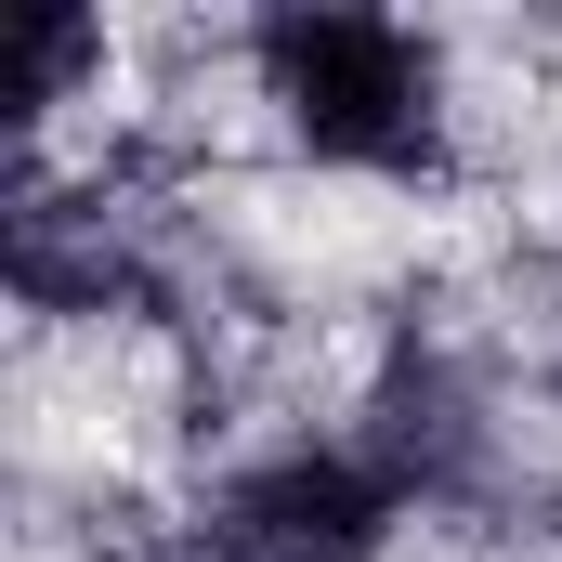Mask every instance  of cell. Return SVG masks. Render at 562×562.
I'll return each mask as SVG.
<instances>
[{"instance_id": "6da1fadb", "label": "cell", "mask_w": 562, "mask_h": 562, "mask_svg": "<svg viewBox=\"0 0 562 562\" xmlns=\"http://www.w3.org/2000/svg\"><path fill=\"white\" fill-rule=\"evenodd\" d=\"M262 92L288 132L340 170H406L431 157V53L393 13H276L262 26Z\"/></svg>"}, {"instance_id": "3957f363", "label": "cell", "mask_w": 562, "mask_h": 562, "mask_svg": "<svg viewBox=\"0 0 562 562\" xmlns=\"http://www.w3.org/2000/svg\"><path fill=\"white\" fill-rule=\"evenodd\" d=\"M92 53H105V40H92L79 13H53V26L26 40V66H13V119H40V105H53V92H66V79L92 66Z\"/></svg>"}, {"instance_id": "7a4b0ae2", "label": "cell", "mask_w": 562, "mask_h": 562, "mask_svg": "<svg viewBox=\"0 0 562 562\" xmlns=\"http://www.w3.org/2000/svg\"><path fill=\"white\" fill-rule=\"evenodd\" d=\"M393 484L367 458H276L236 484V550L249 562H380Z\"/></svg>"}]
</instances>
